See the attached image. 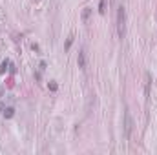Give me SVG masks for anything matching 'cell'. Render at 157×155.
<instances>
[{
	"mask_svg": "<svg viewBox=\"0 0 157 155\" xmlns=\"http://www.w3.org/2000/svg\"><path fill=\"white\" fill-rule=\"evenodd\" d=\"M132 130H133V120H132V115H130V110L126 108L124 110V137L126 139H130Z\"/></svg>",
	"mask_w": 157,
	"mask_h": 155,
	"instance_id": "2",
	"label": "cell"
},
{
	"mask_svg": "<svg viewBox=\"0 0 157 155\" xmlns=\"http://www.w3.org/2000/svg\"><path fill=\"white\" fill-rule=\"evenodd\" d=\"M117 35L121 40L126 37V9H124V6L117 8Z\"/></svg>",
	"mask_w": 157,
	"mask_h": 155,
	"instance_id": "1",
	"label": "cell"
},
{
	"mask_svg": "<svg viewBox=\"0 0 157 155\" xmlns=\"http://www.w3.org/2000/svg\"><path fill=\"white\" fill-rule=\"evenodd\" d=\"M144 79H146V84H144V95L150 97V73H146Z\"/></svg>",
	"mask_w": 157,
	"mask_h": 155,
	"instance_id": "4",
	"label": "cell"
},
{
	"mask_svg": "<svg viewBox=\"0 0 157 155\" xmlns=\"http://www.w3.org/2000/svg\"><path fill=\"white\" fill-rule=\"evenodd\" d=\"M2 93H4V90H2V88H0V95H2Z\"/></svg>",
	"mask_w": 157,
	"mask_h": 155,
	"instance_id": "11",
	"label": "cell"
},
{
	"mask_svg": "<svg viewBox=\"0 0 157 155\" xmlns=\"http://www.w3.org/2000/svg\"><path fill=\"white\" fill-rule=\"evenodd\" d=\"M104 11H106V0H100V4H99V13H100V15H104Z\"/></svg>",
	"mask_w": 157,
	"mask_h": 155,
	"instance_id": "8",
	"label": "cell"
},
{
	"mask_svg": "<svg viewBox=\"0 0 157 155\" xmlns=\"http://www.w3.org/2000/svg\"><path fill=\"white\" fill-rule=\"evenodd\" d=\"M2 110H4V104H0V113H2Z\"/></svg>",
	"mask_w": 157,
	"mask_h": 155,
	"instance_id": "10",
	"label": "cell"
},
{
	"mask_svg": "<svg viewBox=\"0 0 157 155\" xmlns=\"http://www.w3.org/2000/svg\"><path fill=\"white\" fill-rule=\"evenodd\" d=\"M77 64H79V68H80V70H84V68H86V51H84V49H80V51H79Z\"/></svg>",
	"mask_w": 157,
	"mask_h": 155,
	"instance_id": "3",
	"label": "cell"
},
{
	"mask_svg": "<svg viewBox=\"0 0 157 155\" xmlns=\"http://www.w3.org/2000/svg\"><path fill=\"white\" fill-rule=\"evenodd\" d=\"M9 66H11V62H9L8 58H6L4 62H2V66H0V73H2V75H4V73H6V71L9 70Z\"/></svg>",
	"mask_w": 157,
	"mask_h": 155,
	"instance_id": "5",
	"label": "cell"
},
{
	"mask_svg": "<svg viewBox=\"0 0 157 155\" xmlns=\"http://www.w3.org/2000/svg\"><path fill=\"white\" fill-rule=\"evenodd\" d=\"M73 38H75L73 35H70V37H68V40H66V48H64L66 51H68V49H70V48H71V44H73Z\"/></svg>",
	"mask_w": 157,
	"mask_h": 155,
	"instance_id": "9",
	"label": "cell"
},
{
	"mask_svg": "<svg viewBox=\"0 0 157 155\" xmlns=\"http://www.w3.org/2000/svg\"><path fill=\"white\" fill-rule=\"evenodd\" d=\"M4 115L8 117V119H11L13 115H15V110H13V108H6V111H4Z\"/></svg>",
	"mask_w": 157,
	"mask_h": 155,
	"instance_id": "7",
	"label": "cell"
},
{
	"mask_svg": "<svg viewBox=\"0 0 157 155\" xmlns=\"http://www.w3.org/2000/svg\"><path fill=\"white\" fill-rule=\"evenodd\" d=\"M90 13H91L90 8H84V11H82V20H84V22H88V18H90Z\"/></svg>",
	"mask_w": 157,
	"mask_h": 155,
	"instance_id": "6",
	"label": "cell"
}]
</instances>
